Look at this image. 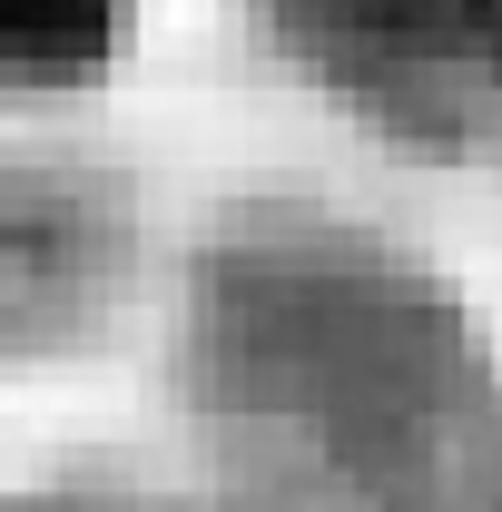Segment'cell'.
Returning <instances> with one entry per match:
<instances>
[{"label":"cell","mask_w":502,"mask_h":512,"mask_svg":"<svg viewBox=\"0 0 502 512\" xmlns=\"http://www.w3.org/2000/svg\"><path fill=\"white\" fill-rule=\"evenodd\" d=\"M188 375L256 512H502V375L473 316L345 217L217 237Z\"/></svg>","instance_id":"6da1fadb"},{"label":"cell","mask_w":502,"mask_h":512,"mask_svg":"<svg viewBox=\"0 0 502 512\" xmlns=\"http://www.w3.org/2000/svg\"><path fill=\"white\" fill-rule=\"evenodd\" d=\"M128 50V0H0V69L20 99H79Z\"/></svg>","instance_id":"7a4b0ae2"}]
</instances>
